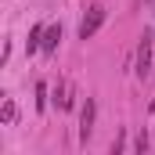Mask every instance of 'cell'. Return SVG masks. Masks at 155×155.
I'll return each instance as SVG.
<instances>
[{
	"label": "cell",
	"mask_w": 155,
	"mask_h": 155,
	"mask_svg": "<svg viewBox=\"0 0 155 155\" xmlns=\"http://www.w3.org/2000/svg\"><path fill=\"white\" fill-rule=\"evenodd\" d=\"M134 72H137V79L152 76V33L148 29H144V36L137 43V65H134Z\"/></svg>",
	"instance_id": "7a4b0ae2"
},
{
	"label": "cell",
	"mask_w": 155,
	"mask_h": 155,
	"mask_svg": "<svg viewBox=\"0 0 155 155\" xmlns=\"http://www.w3.org/2000/svg\"><path fill=\"white\" fill-rule=\"evenodd\" d=\"M134 152H137V155H144V152H148V130H141V134H137V141H134Z\"/></svg>",
	"instance_id": "52a82bcc"
},
{
	"label": "cell",
	"mask_w": 155,
	"mask_h": 155,
	"mask_svg": "<svg viewBox=\"0 0 155 155\" xmlns=\"http://www.w3.org/2000/svg\"><path fill=\"white\" fill-rule=\"evenodd\" d=\"M101 25H105V7L101 4H90L87 15H83V22H79V40H90Z\"/></svg>",
	"instance_id": "6da1fadb"
},
{
	"label": "cell",
	"mask_w": 155,
	"mask_h": 155,
	"mask_svg": "<svg viewBox=\"0 0 155 155\" xmlns=\"http://www.w3.org/2000/svg\"><path fill=\"white\" fill-rule=\"evenodd\" d=\"M15 116H18L15 101H4V108H0V119H4V123H15Z\"/></svg>",
	"instance_id": "8992f818"
},
{
	"label": "cell",
	"mask_w": 155,
	"mask_h": 155,
	"mask_svg": "<svg viewBox=\"0 0 155 155\" xmlns=\"http://www.w3.org/2000/svg\"><path fill=\"white\" fill-rule=\"evenodd\" d=\"M25 47H29V54L43 47V25H33V29H29V43H25Z\"/></svg>",
	"instance_id": "5b68a950"
},
{
	"label": "cell",
	"mask_w": 155,
	"mask_h": 155,
	"mask_svg": "<svg viewBox=\"0 0 155 155\" xmlns=\"http://www.w3.org/2000/svg\"><path fill=\"white\" fill-rule=\"evenodd\" d=\"M36 108H47V83H36Z\"/></svg>",
	"instance_id": "ba28073f"
},
{
	"label": "cell",
	"mask_w": 155,
	"mask_h": 155,
	"mask_svg": "<svg viewBox=\"0 0 155 155\" xmlns=\"http://www.w3.org/2000/svg\"><path fill=\"white\" fill-rule=\"evenodd\" d=\"M94 119H97V101H94V97H87V101H83V108H79V141H83V144L94 137Z\"/></svg>",
	"instance_id": "3957f363"
},
{
	"label": "cell",
	"mask_w": 155,
	"mask_h": 155,
	"mask_svg": "<svg viewBox=\"0 0 155 155\" xmlns=\"http://www.w3.org/2000/svg\"><path fill=\"white\" fill-rule=\"evenodd\" d=\"M58 40H61V22H54V25H47V29H43V47H40V51L51 58V54L58 51Z\"/></svg>",
	"instance_id": "277c9868"
}]
</instances>
